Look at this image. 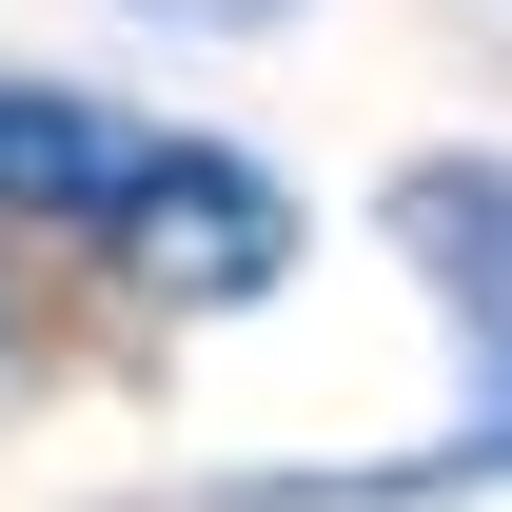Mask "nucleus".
Here are the masks:
<instances>
[{
  "mask_svg": "<svg viewBox=\"0 0 512 512\" xmlns=\"http://www.w3.org/2000/svg\"><path fill=\"white\" fill-rule=\"evenodd\" d=\"M375 217H394V256L434 276V316L473 335V414H453L434 453L355 473V493H276V512H434V493H512V158H414Z\"/></svg>",
  "mask_w": 512,
  "mask_h": 512,
  "instance_id": "f257e3e1",
  "label": "nucleus"
},
{
  "mask_svg": "<svg viewBox=\"0 0 512 512\" xmlns=\"http://www.w3.org/2000/svg\"><path fill=\"white\" fill-rule=\"evenodd\" d=\"M99 276L158 296V316H256L276 276H296V178L256 158V138H138V178L99 197Z\"/></svg>",
  "mask_w": 512,
  "mask_h": 512,
  "instance_id": "f03ea898",
  "label": "nucleus"
},
{
  "mask_svg": "<svg viewBox=\"0 0 512 512\" xmlns=\"http://www.w3.org/2000/svg\"><path fill=\"white\" fill-rule=\"evenodd\" d=\"M138 138L119 99H79V79H0V217H40V237H99V197L138 178Z\"/></svg>",
  "mask_w": 512,
  "mask_h": 512,
  "instance_id": "7ed1b4c3",
  "label": "nucleus"
},
{
  "mask_svg": "<svg viewBox=\"0 0 512 512\" xmlns=\"http://www.w3.org/2000/svg\"><path fill=\"white\" fill-rule=\"evenodd\" d=\"M119 20H178V40H256V20H296V0H119Z\"/></svg>",
  "mask_w": 512,
  "mask_h": 512,
  "instance_id": "20e7f679",
  "label": "nucleus"
}]
</instances>
